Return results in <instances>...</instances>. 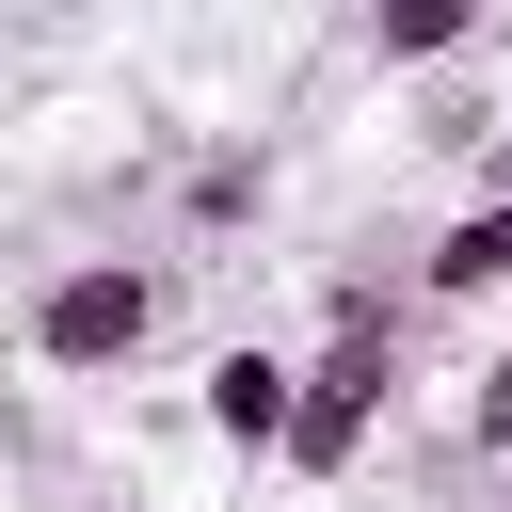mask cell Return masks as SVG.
Instances as JSON below:
<instances>
[{
    "mask_svg": "<svg viewBox=\"0 0 512 512\" xmlns=\"http://www.w3.org/2000/svg\"><path fill=\"white\" fill-rule=\"evenodd\" d=\"M384 384H400V320H384V304H336V352L304 368V416H288V480H352Z\"/></svg>",
    "mask_w": 512,
    "mask_h": 512,
    "instance_id": "obj_2",
    "label": "cell"
},
{
    "mask_svg": "<svg viewBox=\"0 0 512 512\" xmlns=\"http://www.w3.org/2000/svg\"><path fill=\"white\" fill-rule=\"evenodd\" d=\"M416 288H432V304H480V288H512V192H480V208H464V224L416 256Z\"/></svg>",
    "mask_w": 512,
    "mask_h": 512,
    "instance_id": "obj_4",
    "label": "cell"
},
{
    "mask_svg": "<svg viewBox=\"0 0 512 512\" xmlns=\"http://www.w3.org/2000/svg\"><path fill=\"white\" fill-rule=\"evenodd\" d=\"M288 416H304V368H288L272 336H240V352H208V432H224L240 464H288Z\"/></svg>",
    "mask_w": 512,
    "mask_h": 512,
    "instance_id": "obj_3",
    "label": "cell"
},
{
    "mask_svg": "<svg viewBox=\"0 0 512 512\" xmlns=\"http://www.w3.org/2000/svg\"><path fill=\"white\" fill-rule=\"evenodd\" d=\"M480 192H512V128H496V144H480Z\"/></svg>",
    "mask_w": 512,
    "mask_h": 512,
    "instance_id": "obj_7",
    "label": "cell"
},
{
    "mask_svg": "<svg viewBox=\"0 0 512 512\" xmlns=\"http://www.w3.org/2000/svg\"><path fill=\"white\" fill-rule=\"evenodd\" d=\"M464 32H480V0H384L368 16V64H448Z\"/></svg>",
    "mask_w": 512,
    "mask_h": 512,
    "instance_id": "obj_5",
    "label": "cell"
},
{
    "mask_svg": "<svg viewBox=\"0 0 512 512\" xmlns=\"http://www.w3.org/2000/svg\"><path fill=\"white\" fill-rule=\"evenodd\" d=\"M464 432H480V448H512V336H496V368H480V400H464Z\"/></svg>",
    "mask_w": 512,
    "mask_h": 512,
    "instance_id": "obj_6",
    "label": "cell"
},
{
    "mask_svg": "<svg viewBox=\"0 0 512 512\" xmlns=\"http://www.w3.org/2000/svg\"><path fill=\"white\" fill-rule=\"evenodd\" d=\"M144 336H160V272H144V256H64V272L32 288V368H64V384L128 368Z\"/></svg>",
    "mask_w": 512,
    "mask_h": 512,
    "instance_id": "obj_1",
    "label": "cell"
},
{
    "mask_svg": "<svg viewBox=\"0 0 512 512\" xmlns=\"http://www.w3.org/2000/svg\"><path fill=\"white\" fill-rule=\"evenodd\" d=\"M96 512H128V496H96Z\"/></svg>",
    "mask_w": 512,
    "mask_h": 512,
    "instance_id": "obj_8",
    "label": "cell"
}]
</instances>
